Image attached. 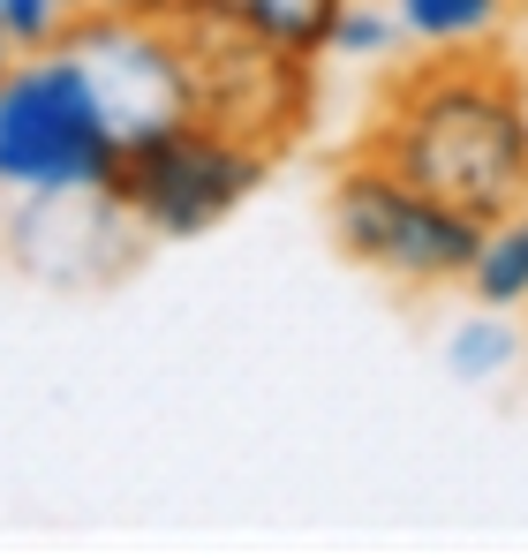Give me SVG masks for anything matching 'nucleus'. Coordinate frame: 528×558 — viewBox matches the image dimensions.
Masks as SVG:
<instances>
[{
    "label": "nucleus",
    "instance_id": "f257e3e1",
    "mask_svg": "<svg viewBox=\"0 0 528 558\" xmlns=\"http://www.w3.org/2000/svg\"><path fill=\"white\" fill-rule=\"evenodd\" d=\"M355 151L400 167L408 182L491 227L528 204V76L506 53H416V69L385 84Z\"/></svg>",
    "mask_w": 528,
    "mask_h": 558
},
{
    "label": "nucleus",
    "instance_id": "f03ea898",
    "mask_svg": "<svg viewBox=\"0 0 528 558\" xmlns=\"http://www.w3.org/2000/svg\"><path fill=\"white\" fill-rule=\"evenodd\" d=\"M129 159L91 69L69 46L0 69V196H91Z\"/></svg>",
    "mask_w": 528,
    "mask_h": 558
},
{
    "label": "nucleus",
    "instance_id": "7ed1b4c3",
    "mask_svg": "<svg viewBox=\"0 0 528 558\" xmlns=\"http://www.w3.org/2000/svg\"><path fill=\"white\" fill-rule=\"evenodd\" d=\"M272 159L279 151L264 136L196 113V121H181L167 136L129 144V159L113 174V204L129 211V227L152 250L159 242H204L272 182Z\"/></svg>",
    "mask_w": 528,
    "mask_h": 558
},
{
    "label": "nucleus",
    "instance_id": "20e7f679",
    "mask_svg": "<svg viewBox=\"0 0 528 558\" xmlns=\"http://www.w3.org/2000/svg\"><path fill=\"white\" fill-rule=\"evenodd\" d=\"M325 227H333V250L362 265V272L393 279V287H460L476 265V242L483 227L468 211H453L445 196H431L423 182H408L400 167L348 151L333 167L325 189Z\"/></svg>",
    "mask_w": 528,
    "mask_h": 558
},
{
    "label": "nucleus",
    "instance_id": "39448f33",
    "mask_svg": "<svg viewBox=\"0 0 528 558\" xmlns=\"http://www.w3.org/2000/svg\"><path fill=\"white\" fill-rule=\"evenodd\" d=\"M91 69V84L106 98L121 144L167 136L181 121L204 113V61L181 15H129V8H91L61 38Z\"/></svg>",
    "mask_w": 528,
    "mask_h": 558
},
{
    "label": "nucleus",
    "instance_id": "423d86ee",
    "mask_svg": "<svg viewBox=\"0 0 528 558\" xmlns=\"http://www.w3.org/2000/svg\"><path fill=\"white\" fill-rule=\"evenodd\" d=\"M348 0H189L196 23H219L235 38L264 46L272 61H295L317 76V61L333 53V23H340Z\"/></svg>",
    "mask_w": 528,
    "mask_h": 558
},
{
    "label": "nucleus",
    "instance_id": "0eeeda50",
    "mask_svg": "<svg viewBox=\"0 0 528 558\" xmlns=\"http://www.w3.org/2000/svg\"><path fill=\"white\" fill-rule=\"evenodd\" d=\"M393 23H400V46L445 61V53H499L521 0H385Z\"/></svg>",
    "mask_w": 528,
    "mask_h": 558
},
{
    "label": "nucleus",
    "instance_id": "6e6552de",
    "mask_svg": "<svg viewBox=\"0 0 528 558\" xmlns=\"http://www.w3.org/2000/svg\"><path fill=\"white\" fill-rule=\"evenodd\" d=\"M521 355H528V332L514 325V310H468L453 332H445V348H439V363L453 385H506V377L521 371Z\"/></svg>",
    "mask_w": 528,
    "mask_h": 558
},
{
    "label": "nucleus",
    "instance_id": "1a4fd4ad",
    "mask_svg": "<svg viewBox=\"0 0 528 558\" xmlns=\"http://www.w3.org/2000/svg\"><path fill=\"white\" fill-rule=\"evenodd\" d=\"M460 287H468V302H483V310H514V317L528 310V204L483 227L476 265H468Z\"/></svg>",
    "mask_w": 528,
    "mask_h": 558
},
{
    "label": "nucleus",
    "instance_id": "9d476101",
    "mask_svg": "<svg viewBox=\"0 0 528 558\" xmlns=\"http://www.w3.org/2000/svg\"><path fill=\"white\" fill-rule=\"evenodd\" d=\"M98 0H0V69H15L23 53H46L69 38V23L91 15Z\"/></svg>",
    "mask_w": 528,
    "mask_h": 558
},
{
    "label": "nucleus",
    "instance_id": "9b49d317",
    "mask_svg": "<svg viewBox=\"0 0 528 558\" xmlns=\"http://www.w3.org/2000/svg\"><path fill=\"white\" fill-rule=\"evenodd\" d=\"M333 53H348V61H385V53H400L393 8H385V0H348L340 23H333Z\"/></svg>",
    "mask_w": 528,
    "mask_h": 558
},
{
    "label": "nucleus",
    "instance_id": "f8f14e48",
    "mask_svg": "<svg viewBox=\"0 0 528 558\" xmlns=\"http://www.w3.org/2000/svg\"><path fill=\"white\" fill-rule=\"evenodd\" d=\"M98 8H129V15H189V0H98Z\"/></svg>",
    "mask_w": 528,
    "mask_h": 558
}]
</instances>
